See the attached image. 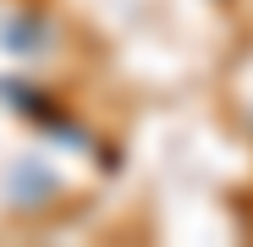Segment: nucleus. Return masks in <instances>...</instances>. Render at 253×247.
I'll list each match as a JSON object with an SVG mask.
<instances>
[{
  "mask_svg": "<svg viewBox=\"0 0 253 247\" xmlns=\"http://www.w3.org/2000/svg\"><path fill=\"white\" fill-rule=\"evenodd\" d=\"M50 192H55V176H50V171H44L39 159H17V165H11V198L22 203V209L44 203Z\"/></svg>",
  "mask_w": 253,
  "mask_h": 247,
  "instance_id": "obj_1",
  "label": "nucleus"
},
{
  "mask_svg": "<svg viewBox=\"0 0 253 247\" xmlns=\"http://www.w3.org/2000/svg\"><path fill=\"white\" fill-rule=\"evenodd\" d=\"M44 38H50V22L44 17H11V22H0V50H11V55L44 50Z\"/></svg>",
  "mask_w": 253,
  "mask_h": 247,
  "instance_id": "obj_2",
  "label": "nucleus"
}]
</instances>
